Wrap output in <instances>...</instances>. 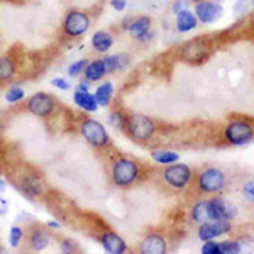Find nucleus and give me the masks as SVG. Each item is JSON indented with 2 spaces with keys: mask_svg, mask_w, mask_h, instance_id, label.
Listing matches in <instances>:
<instances>
[{
  "mask_svg": "<svg viewBox=\"0 0 254 254\" xmlns=\"http://www.w3.org/2000/svg\"><path fill=\"white\" fill-rule=\"evenodd\" d=\"M110 176H112V182L116 187L129 188L141 176V166H139V163L129 158H117L110 168Z\"/></svg>",
  "mask_w": 254,
  "mask_h": 254,
  "instance_id": "nucleus-1",
  "label": "nucleus"
},
{
  "mask_svg": "<svg viewBox=\"0 0 254 254\" xmlns=\"http://www.w3.org/2000/svg\"><path fill=\"white\" fill-rule=\"evenodd\" d=\"M227 185V176L219 168H205L196 178V190L203 195H220Z\"/></svg>",
  "mask_w": 254,
  "mask_h": 254,
  "instance_id": "nucleus-2",
  "label": "nucleus"
},
{
  "mask_svg": "<svg viewBox=\"0 0 254 254\" xmlns=\"http://www.w3.org/2000/svg\"><path fill=\"white\" fill-rule=\"evenodd\" d=\"M212 55V44L205 38H195L180 48V60L188 64H202Z\"/></svg>",
  "mask_w": 254,
  "mask_h": 254,
  "instance_id": "nucleus-3",
  "label": "nucleus"
},
{
  "mask_svg": "<svg viewBox=\"0 0 254 254\" xmlns=\"http://www.w3.org/2000/svg\"><path fill=\"white\" fill-rule=\"evenodd\" d=\"M126 132L137 142H147L156 132V126L144 114H130L126 121Z\"/></svg>",
  "mask_w": 254,
  "mask_h": 254,
  "instance_id": "nucleus-4",
  "label": "nucleus"
},
{
  "mask_svg": "<svg viewBox=\"0 0 254 254\" xmlns=\"http://www.w3.org/2000/svg\"><path fill=\"white\" fill-rule=\"evenodd\" d=\"M224 139L232 146H244L254 139V126L246 119H236L224 127Z\"/></svg>",
  "mask_w": 254,
  "mask_h": 254,
  "instance_id": "nucleus-5",
  "label": "nucleus"
},
{
  "mask_svg": "<svg viewBox=\"0 0 254 254\" xmlns=\"http://www.w3.org/2000/svg\"><path fill=\"white\" fill-rule=\"evenodd\" d=\"M191 178H193V170H191L188 165H183V163H171L165 168L163 171V180L170 188H173L176 191H182L191 183Z\"/></svg>",
  "mask_w": 254,
  "mask_h": 254,
  "instance_id": "nucleus-6",
  "label": "nucleus"
},
{
  "mask_svg": "<svg viewBox=\"0 0 254 254\" xmlns=\"http://www.w3.org/2000/svg\"><path fill=\"white\" fill-rule=\"evenodd\" d=\"M81 136L87 139L88 144H92L97 149H104L110 144V137L104 124H100L95 119H85L80 126Z\"/></svg>",
  "mask_w": 254,
  "mask_h": 254,
  "instance_id": "nucleus-7",
  "label": "nucleus"
},
{
  "mask_svg": "<svg viewBox=\"0 0 254 254\" xmlns=\"http://www.w3.org/2000/svg\"><path fill=\"white\" fill-rule=\"evenodd\" d=\"M90 29V15L85 10L73 9L64 15L63 32L69 38H80Z\"/></svg>",
  "mask_w": 254,
  "mask_h": 254,
  "instance_id": "nucleus-8",
  "label": "nucleus"
},
{
  "mask_svg": "<svg viewBox=\"0 0 254 254\" xmlns=\"http://www.w3.org/2000/svg\"><path fill=\"white\" fill-rule=\"evenodd\" d=\"M232 231V220H208V222L198 224L196 236L202 241H210L215 237L225 236Z\"/></svg>",
  "mask_w": 254,
  "mask_h": 254,
  "instance_id": "nucleus-9",
  "label": "nucleus"
},
{
  "mask_svg": "<svg viewBox=\"0 0 254 254\" xmlns=\"http://www.w3.org/2000/svg\"><path fill=\"white\" fill-rule=\"evenodd\" d=\"M55 105H56L55 98L44 92L34 93V95L27 100V110L38 117H48L49 114H53Z\"/></svg>",
  "mask_w": 254,
  "mask_h": 254,
  "instance_id": "nucleus-10",
  "label": "nucleus"
},
{
  "mask_svg": "<svg viewBox=\"0 0 254 254\" xmlns=\"http://www.w3.org/2000/svg\"><path fill=\"white\" fill-rule=\"evenodd\" d=\"M208 205H210L212 220H234L237 215V207L234 203L227 202L222 196L210 198L208 200Z\"/></svg>",
  "mask_w": 254,
  "mask_h": 254,
  "instance_id": "nucleus-11",
  "label": "nucleus"
},
{
  "mask_svg": "<svg viewBox=\"0 0 254 254\" xmlns=\"http://www.w3.org/2000/svg\"><path fill=\"white\" fill-rule=\"evenodd\" d=\"M195 15L198 19V22L203 24H212L222 15V5L214 2V0H202V2L195 3Z\"/></svg>",
  "mask_w": 254,
  "mask_h": 254,
  "instance_id": "nucleus-12",
  "label": "nucleus"
},
{
  "mask_svg": "<svg viewBox=\"0 0 254 254\" xmlns=\"http://www.w3.org/2000/svg\"><path fill=\"white\" fill-rule=\"evenodd\" d=\"M139 251L142 254H165L168 251V243L165 236L158 234V232L147 234L139 244Z\"/></svg>",
  "mask_w": 254,
  "mask_h": 254,
  "instance_id": "nucleus-13",
  "label": "nucleus"
},
{
  "mask_svg": "<svg viewBox=\"0 0 254 254\" xmlns=\"http://www.w3.org/2000/svg\"><path fill=\"white\" fill-rule=\"evenodd\" d=\"M149 29H151V17H147V15H139V17H136L127 26L129 36H132V38L137 41L151 39L153 32H149Z\"/></svg>",
  "mask_w": 254,
  "mask_h": 254,
  "instance_id": "nucleus-14",
  "label": "nucleus"
},
{
  "mask_svg": "<svg viewBox=\"0 0 254 254\" xmlns=\"http://www.w3.org/2000/svg\"><path fill=\"white\" fill-rule=\"evenodd\" d=\"M100 244H102V248L110 254H122L127 251L126 241L122 239L117 232H112V231H107L100 236Z\"/></svg>",
  "mask_w": 254,
  "mask_h": 254,
  "instance_id": "nucleus-15",
  "label": "nucleus"
},
{
  "mask_svg": "<svg viewBox=\"0 0 254 254\" xmlns=\"http://www.w3.org/2000/svg\"><path fill=\"white\" fill-rule=\"evenodd\" d=\"M190 219L195 224H203L212 220L210 217V205H208V200H198L190 210Z\"/></svg>",
  "mask_w": 254,
  "mask_h": 254,
  "instance_id": "nucleus-16",
  "label": "nucleus"
},
{
  "mask_svg": "<svg viewBox=\"0 0 254 254\" xmlns=\"http://www.w3.org/2000/svg\"><path fill=\"white\" fill-rule=\"evenodd\" d=\"M196 24H198V19H196L195 12H191L190 9L176 14V29H178L180 32L193 31L196 27Z\"/></svg>",
  "mask_w": 254,
  "mask_h": 254,
  "instance_id": "nucleus-17",
  "label": "nucleus"
},
{
  "mask_svg": "<svg viewBox=\"0 0 254 254\" xmlns=\"http://www.w3.org/2000/svg\"><path fill=\"white\" fill-rule=\"evenodd\" d=\"M29 246L32 251H43L49 246V234L44 227H34L29 234Z\"/></svg>",
  "mask_w": 254,
  "mask_h": 254,
  "instance_id": "nucleus-18",
  "label": "nucleus"
},
{
  "mask_svg": "<svg viewBox=\"0 0 254 254\" xmlns=\"http://www.w3.org/2000/svg\"><path fill=\"white\" fill-rule=\"evenodd\" d=\"M92 46L98 53H107L114 46V36L107 31H97L92 36Z\"/></svg>",
  "mask_w": 254,
  "mask_h": 254,
  "instance_id": "nucleus-19",
  "label": "nucleus"
},
{
  "mask_svg": "<svg viewBox=\"0 0 254 254\" xmlns=\"http://www.w3.org/2000/svg\"><path fill=\"white\" fill-rule=\"evenodd\" d=\"M73 100H75V104L80 109L87 110V112H97L98 109L95 95H92L90 92H80V90H76L75 95H73Z\"/></svg>",
  "mask_w": 254,
  "mask_h": 254,
  "instance_id": "nucleus-20",
  "label": "nucleus"
},
{
  "mask_svg": "<svg viewBox=\"0 0 254 254\" xmlns=\"http://www.w3.org/2000/svg\"><path fill=\"white\" fill-rule=\"evenodd\" d=\"M85 78L88 81H98L104 78L107 73H105V68H104V61L102 60H93V61H88L87 68L83 71Z\"/></svg>",
  "mask_w": 254,
  "mask_h": 254,
  "instance_id": "nucleus-21",
  "label": "nucleus"
},
{
  "mask_svg": "<svg viewBox=\"0 0 254 254\" xmlns=\"http://www.w3.org/2000/svg\"><path fill=\"white\" fill-rule=\"evenodd\" d=\"M112 95H114V85L110 81H105L102 83L100 87L95 90V100L98 104V107H107L112 100Z\"/></svg>",
  "mask_w": 254,
  "mask_h": 254,
  "instance_id": "nucleus-22",
  "label": "nucleus"
},
{
  "mask_svg": "<svg viewBox=\"0 0 254 254\" xmlns=\"http://www.w3.org/2000/svg\"><path fill=\"white\" fill-rule=\"evenodd\" d=\"M151 158H153L154 163L163 166H168L171 163H176L180 159L178 153H173V151H166V149H154L151 151Z\"/></svg>",
  "mask_w": 254,
  "mask_h": 254,
  "instance_id": "nucleus-23",
  "label": "nucleus"
},
{
  "mask_svg": "<svg viewBox=\"0 0 254 254\" xmlns=\"http://www.w3.org/2000/svg\"><path fill=\"white\" fill-rule=\"evenodd\" d=\"M15 75V63L9 56H0V81H9Z\"/></svg>",
  "mask_w": 254,
  "mask_h": 254,
  "instance_id": "nucleus-24",
  "label": "nucleus"
},
{
  "mask_svg": "<svg viewBox=\"0 0 254 254\" xmlns=\"http://www.w3.org/2000/svg\"><path fill=\"white\" fill-rule=\"evenodd\" d=\"M126 58H127L126 55H109V56H105V58H102L105 73H114V71H117V69H121Z\"/></svg>",
  "mask_w": 254,
  "mask_h": 254,
  "instance_id": "nucleus-25",
  "label": "nucleus"
},
{
  "mask_svg": "<svg viewBox=\"0 0 254 254\" xmlns=\"http://www.w3.org/2000/svg\"><path fill=\"white\" fill-rule=\"evenodd\" d=\"M24 188H26V193H29L32 196L43 193V183H41L38 176H27L24 180Z\"/></svg>",
  "mask_w": 254,
  "mask_h": 254,
  "instance_id": "nucleus-26",
  "label": "nucleus"
},
{
  "mask_svg": "<svg viewBox=\"0 0 254 254\" xmlns=\"http://www.w3.org/2000/svg\"><path fill=\"white\" fill-rule=\"evenodd\" d=\"M220 254H239L243 251V244L239 241H222L219 243Z\"/></svg>",
  "mask_w": 254,
  "mask_h": 254,
  "instance_id": "nucleus-27",
  "label": "nucleus"
},
{
  "mask_svg": "<svg viewBox=\"0 0 254 254\" xmlns=\"http://www.w3.org/2000/svg\"><path fill=\"white\" fill-rule=\"evenodd\" d=\"M88 64V60H80V61H75V63H71L68 66V76H80L81 73L85 71V68H87Z\"/></svg>",
  "mask_w": 254,
  "mask_h": 254,
  "instance_id": "nucleus-28",
  "label": "nucleus"
},
{
  "mask_svg": "<svg viewBox=\"0 0 254 254\" xmlns=\"http://www.w3.org/2000/svg\"><path fill=\"white\" fill-rule=\"evenodd\" d=\"M24 98V90L20 87H12L9 92L5 93V100L9 102V104H17Z\"/></svg>",
  "mask_w": 254,
  "mask_h": 254,
  "instance_id": "nucleus-29",
  "label": "nucleus"
},
{
  "mask_svg": "<svg viewBox=\"0 0 254 254\" xmlns=\"http://www.w3.org/2000/svg\"><path fill=\"white\" fill-rule=\"evenodd\" d=\"M22 229L19 225H12L10 227V234H9V243L12 248H19L20 241H22Z\"/></svg>",
  "mask_w": 254,
  "mask_h": 254,
  "instance_id": "nucleus-30",
  "label": "nucleus"
},
{
  "mask_svg": "<svg viewBox=\"0 0 254 254\" xmlns=\"http://www.w3.org/2000/svg\"><path fill=\"white\" fill-rule=\"evenodd\" d=\"M109 119H110V124H112L114 127H117V129H121V130H126L127 116H124L122 112H112Z\"/></svg>",
  "mask_w": 254,
  "mask_h": 254,
  "instance_id": "nucleus-31",
  "label": "nucleus"
},
{
  "mask_svg": "<svg viewBox=\"0 0 254 254\" xmlns=\"http://www.w3.org/2000/svg\"><path fill=\"white\" fill-rule=\"evenodd\" d=\"M202 253H203V254H220L219 243H215L214 239H210V241H203Z\"/></svg>",
  "mask_w": 254,
  "mask_h": 254,
  "instance_id": "nucleus-32",
  "label": "nucleus"
},
{
  "mask_svg": "<svg viewBox=\"0 0 254 254\" xmlns=\"http://www.w3.org/2000/svg\"><path fill=\"white\" fill-rule=\"evenodd\" d=\"M61 251L63 253H76L78 251V244L71 239H64L63 243H61Z\"/></svg>",
  "mask_w": 254,
  "mask_h": 254,
  "instance_id": "nucleus-33",
  "label": "nucleus"
},
{
  "mask_svg": "<svg viewBox=\"0 0 254 254\" xmlns=\"http://www.w3.org/2000/svg\"><path fill=\"white\" fill-rule=\"evenodd\" d=\"M188 9V0H175L173 2V14H180V12Z\"/></svg>",
  "mask_w": 254,
  "mask_h": 254,
  "instance_id": "nucleus-34",
  "label": "nucleus"
},
{
  "mask_svg": "<svg viewBox=\"0 0 254 254\" xmlns=\"http://www.w3.org/2000/svg\"><path fill=\"white\" fill-rule=\"evenodd\" d=\"M244 196L249 200V202H254V183H248L244 185Z\"/></svg>",
  "mask_w": 254,
  "mask_h": 254,
  "instance_id": "nucleus-35",
  "label": "nucleus"
},
{
  "mask_svg": "<svg viewBox=\"0 0 254 254\" xmlns=\"http://www.w3.org/2000/svg\"><path fill=\"white\" fill-rule=\"evenodd\" d=\"M51 83H53V87H56L60 90H69V83L63 78H55V80H51Z\"/></svg>",
  "mask_w": 254,
  "mask_h": 254,
  "instance_id": "nucleus-36",
  "label": "nucleus"
},
{
  "mask_svg": "<svg viewBox=\"0 0 254 254\" xmlns=\"http://www.w3.org/2000/svg\"><path fill=\"white\" fill-rule=\"evenodd\" d=\"M126 5H127V2L126 0H110V7H112L114 10H117V12H122L126 9Z\"/></svg>",
  "mask_w": 254,
  "mask_h": 254,
  "instance_id": "nucleus-37",
  "label": "nucleus"
},
{
  "mask_svg": "<svg viewBox=\"0 0 254 254\" xmlns=\"http://www.w3.org/2000/svg\"><path fill=\"white\" fill-rule=\"evenodd\" d=\"M46 225H48L49 229H58V227H60V224H58V222H53V220H49V222H48Z\"/></svg>",
  "mask_w": 254,
  "mask_h": 254,
  "instance_id": "nucleus-38",
  "label": "nucleus"
},
{
  "mask_svg": "<svg viewBox=\"0 0 254 254\" xmlns=\"http://www.w3.org/2000/svg\"><path fill=\"white\" fill-rule=\"evenodd\" d=\"M3 188H5V183H3L2 180H0V191H3Z\"/></svg>",
  "mask_w": 254,
  "mask_h": 254,
  "instance_id": "nucleus-39",
  "label": "nucleus"
},
{
  "mask_svg": "<svg viewBox=\"0 0 254 254\" xmlns=\"http://www.w3.org/2000/svg\"><path fill=\"white\" fill-rule=\"evenodd\" d=\"M188 2H191V3H198V2H202V0H188Z\"/></svg>",
  "mask_w": 254,
  "mask_h": 254,
  "instance_id": "nucleus-40",
  "label": "nucleus"
}]
</instances>
